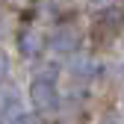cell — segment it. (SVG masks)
<instances>
[{"label": "cell", "instance_id": "cell-2", "mask_svg": "<svg viewBox=\"0 0 124 124\" xmlns=\"http://www.w3.org/2000/svg\"><path fill=\"white\" fill-rule=\"evenodd\" d=\"M98 27H101V30H106V36H112L115 30L121 27V12H106L103 18L98 21Z\"/></svg>", "mask_w": 124, "mask_h": 124}, {"label": "cell", "instance_id": "cell-4", "mask_svg": "<svg viewBox=\"0 0 124 124\" xmlns=\"http://www.w3.org/2000/svg\"><path fill=\"white\" fill-rule=\"evenodd\" d=\"M95 3H109V0H95Z\"/></svg>", "mask_w": 124, "mask_h": 124}, {"label": "cell", "instance_id": "cell-3", "mask_svg": "<svg viewBox=\"0 0 124 124\" xmlns=\"http://www.w3.org/2000/svg\"><path fill=\"white\" fill-rule=\"evenodd\" d=\"M3 71H6V56L0 53V77H3Z\"/></svg>", "mask_w": 124, "mask_h": 124}, {"label": "cell", "instance_id": "cell-1", "mask_svg": "<svg viewBox=\"0 0 124 124\" xmlns=\"http://www.w3.org/2000/svg\"><path fill=\"white\" fill-rule=\"evenodd\" d=\"M33 101H36V106L39 109H53L56 106V92H53V86L50 83H44V80H39L36 86H33Z\"/></svg>", "mask_w": 124, "mask_h": 124}]
</instances>
